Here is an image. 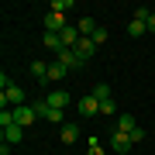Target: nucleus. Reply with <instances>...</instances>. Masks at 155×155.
<instances>
[{
	"label": "nucleus",
	"mask_w": 155,
	"mask_h": 155,
	"mask_svg": "<svg viewBox=\"0 0 155 155\" xmlns=\"http://www.w3.org/2000/svg\"><path fill=\"white\" fill-rule=\"evenodd\" d=\"M69 28V24H66V14H45V31H52V35H62V31H66Z\"/></svg>",
	"instance_id": "2"
},
{
	"label": "nucleus",
	"mask_w": 155,
	"mask_h": 155,
	"mask_svg": "<svg viewBox=\"0 0 155 155\" xmlns=\"http://www.w3.org/2000/svg\"><path fill=\"white\" fill-rule=\"evenodd\" d=\"M79 114H83V117H93V114H100V100H97L93 93H86L83 100H79Z\"/></svg>",
	"instance_id": "5"
},
{
	"label": "nucleus",
	"mask_w": 155,
	"mask_h": 155,
	"mask_svg": "<svg viewBox=\"0 0 155 155\" xmlns=\"http://www.w3.org/2000/svg\"><path fill=\"white\" fill-rule=\"evenodd\" d=\"M31 76L38 79V83H48V66H45V62H31Z\"/></svg>",
	"instance_id": "14"
},
{
	"label": "nucleus",
	"mask_w": 155,
	"mask_h": 155,
	"mask_svg": "<svg viewBox=\"0 0 155 155\" xmlns=\"http://www.w3.org/2000/svg\"><path fill=\"white\" fill-rule=\"evenodd\" d=\"M107 38H110V35H107V31H104V28H97V35H93V41H97V45H104V41H107Z\"/></svg>",
	"instance_id": "20"
},
{
	"label": "nucleus",
	"mask_w": 155,
	"mask_h": 155,
	"mask_svg": "<svg viewBox=\"0 0 155 155\" xmlns=\"http://www.w3.org/2000/svg\"><path fill=\"white\" fill-rule=\"evenodd\" d=\"M131 141H134V145L145 141V127H134V131H131Z\"/></svg>",
	"instance_id": "18"
},
{
	"label": "nucleus",
	"mask_w": 155,
	"mask_h": 155,
	"mask_svg": "<svg viewBox=\"0 0 155 155\" xmlns=\"http://www.w3.org/2000/svg\"><path fill=\"white\" fill-rule=\"evenodd\" d=\"M76 28H79V35H83V38H93V35H97V21H93V17H79Z\"/></svg>",
	"instance_id": "10"
},
{
	"label": "nucleus",
	"mask_w": 155,
	"mask_h": 155,
	"mask_svg": "<svg viewBox=\"0 0 155 155\" xmlns=\"http://www.w3.org/2000/svg\"><path fill=\"white\" fill-rule=\"evenodd\" d=\"M66 66H62V62H52V66H48V83H62V79H66Z\"/></svg>",
	"instance_id": "12"
},
{
	"label": "nucleus",
	"mask_w": 155,
	"mask_h": 155,
	"mask_svg": "<svg viewBox=\"0 0 155 155\" xmlns=\"http://www.w3.org/2000/svg\"><path fill=\"white\" fill-rule=\"evenodd\" d=\"M86 155H104V148H100L97 138H90V152H86Z\"/></svg>",
	"instance_id": "19"
},
{
	"label": "nucleus",
	"mask_w": 155,
	"mask_h": 155,
	"mask_svg": "<svg viewBox=\"0 0 155 155\" xmlns=\"http://www.w3.org/2000/svg\"><path fill=\"white\" fill-rule=\"evenodd\" d=\"M110 145H114L117 152H131V148H134L131 134H124V131H114V138H110Z\"/></svg>",
	"instance_id": "6"
},
{
	"label": "nucleus",
	"mask_w": 155,
	"mask_h": 155,
	"mask_svg": "<svg viewBox=\"0 0 155 155\" xmlns=\"http://www.w3.org/2000/svg\"><path fill=\"white\" fill-rule=\"evenodd\" d=\"M69 7H72V0H52V7H48V11H52V14H66Z\"/></svg>",
	"instance_id": "17"
},
{
	"label": "nucleus",
	"mask_w": 155,
	"mask_h": 155,
	"mask_svg": "<svg viewBox=\"0 0 155 155\" xmlns=\"http://www.w3.org/2000/svg\"><path fill=\"white\" fill-rule=\"evenodd\" d=\"M76 138H79V124H62V145H76Z\"/></svg>",
	"instance_id": "9"
},
{
	"label": "nucleus",
	"mask_w": 155,
	"mask_h": 155,
	"mask_svg": "<svg viewBox=\"0 0 155 155\" xmlns=\"http://www.w3.org/2000/svg\"><path fill=\"white\" fill-rule=\"evenodd\" d=\"M93 97L100 100V104H104V100H114V97H110V86H107V83H97V86H93Z\"/></svg>",
	"instance_id": "16"
},
{
	"label": "nucleus",
	"mask_w": 155,
	"mask_h": 155,
	"mask_svg": "<svg viewBox=\"0 0 155 155\" xmlns=\"http://www.w3.org/2000/svg\"><path fill=\"white\" fill-rule=\"evenodd\" d=\"M134 127H138V121H134L131 114H121V117H117V131H124V134H131Z\"/></svg>",
	"instance_id": "13"
},
{
	"label": "nucleus",
	"mask_w": 155,
	"mask_h": 155,
	"mask_svg": "<svg viewBox=\"0 0 155 155\" xmlns=\"http://www.w3.org/2000/svg\"><path fill=\"white\" fill-rule=\"evenodd\" d=\"M69 100H72V97L66 93V90H52V93L45 97V104H48L52 110H66V107H69Z\"/></svg>",
	"instance_id": "1"
},
{
	"label": "nucleus",
	"mask_w": 155,
	"mask_h": 155,
	"mask_svg": "<svg viewBox=\"0 0 155 155\" xmlns=\"http://www.w3.org/2000/svg\"><path fill=\"white\" fill-rule=\"evenodd\" d=\"M79 38H83V35H79V28H76V24H69V28L62 31V45H66V48H76V45H79Z\"/></svg>",
	"instance_id": "7"
},
{
	"label": "nucleus",
	"mask_w": 155,
	"mask_h": 155,
	"mask_svg": "<svg viewBox=\"0 0 155 155\" xmlns=\"http://www.w3.org/2000/svg\"><path fill=\"white\" fill-rule=\"evenodd\" d=\"M24 138V127L21 124H11V127H4V145H17Z\"/></svg>",
	"instance_id": "8"
},
{
	"label": "nucleus",
	"mask_w": 155,
	"mask_h": 155,
	"mask_svg": "<svg viewBox=\"0 0 155 155\" xmlns=\"http://www.w3.org/2000/svg\"><path fill=\"white\" fill-rule=\"evenodd\" d=\"M148 31H155V11H152V17H148Z\"/></svg>",
	"instance_id": "22"
},
{
	"label": "nucleus",
	"mask_w": 155,
	"mask_h": 155,
	"mask_svg": "<svg viewBox=\"0 0 155 155\" xmlns=\"http://www.w3.org/2000/svg\"><path fill=\"white\" fill-rule=\"evenodd\" d=\"M59 62H62L66 69H83V66H86V62L76 55V48H62V52H59Z\"/></svg>",
	"instance_id": "4"
},
{
	"label": "nucleus",
	"mask_w": 155,
	"mask_h": 155,
	"mask_svg": "<svg viewBox=\"0 0 155 155\" xmlns=\"http://www.w3.org/2000/svg\"><path fill=\"white\" fill-rule=\"evenodd\" d=\"M145 31H148V24H145V21H134V17H131V24H127V35H131V38H141Z\"/></svg>",
	"instance_id": "15"
},
{
	"label": "nucleus",
	"mask_w": 155,
	"mask_h": 155,
	"mask_svg": "<svg viewBox=\"0 0 155 155\" xmlns=\"http://www.w3.org/2000/svg\"><path fill=\"white\" fill-rule=\"evenodd\" d=\"M41 41H45V48H52V52H62V48H66V45H62V35H52V31H45Z\"/></svg>",
	"instance_id": "11"
},
{
	"label": "nucleus",
	"mask_w": 155,
	"mask_h": 155,
	"mask_svg": "<svg viewBox=\"0 0 155 155\" xmlns=\"http://www.w3.org/2000/svg\"><path fill=\"white\" fill-rule=\"evenodd\" d=\"M97 48H100V45H97L93 38H79V45H76V55H79V59H83L86 66H90V59L97 55Z\"/></svg>",
	"instance_id": "3"
},
{
	"label": "nucleus",
	"mask_w": 155,
	"mask_h": 155,
	"mask_svg": "<svg viewBox=\"0 0 155 155\" xmlns=\"http://www.w3.org/2000/svg\"><path fill=\"white\" fill-rule=\"evenodd\" d=\"M100 114H114V100H104L100 104Z\"/></svg>",
	"instance_id": "21"
}]
</instances>
